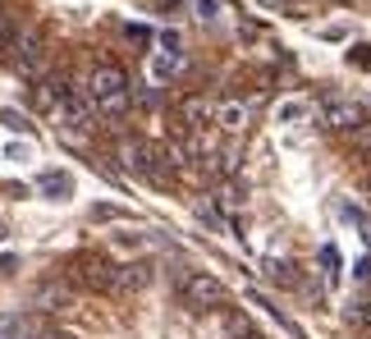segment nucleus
Masks as SVG:
<instances>
[{
    "instance_id": "obj_1",
    "label": "nucleus",
    "mask_w": 371,
    "mask_h": 339,
    "mask_svg": "<svg viewBox=\"0 0 371 339\" xmlns=\"http://www.w3.org/2000/svg\"><path fill=\"white\" fill-rule=\"evenodd\" d=\"M79 92L88 97L92 115H101V119H119V115H128V101H133L128 74H124L119 65H97V69H88V78L79 83Z\"/></svg>"
},
{
    "instance_id": "obj_2",
    "label": "nucleus",
    "mask_w": 371,
    "mask_h": 339,
    "mask_svg": "<svg viewBox=\"0 0 371 339\" xmlns=\"http://www.w3.org/2000/svg\"><path fill=\"white\" fill-rule=\"evenodd\" d=\"M5 60H10V69H14L19 78L37 83V78L50 69V41H46V28H41V23H19V28H14V37L5 41Z\"/></svg>"
},
{
    "instance_id": "obj_3",
    "label": "nucleus",
    "mask_w": 371,
    "mask_h": 339,
    "mask_svg": "<svg viewBox=\"0 0 371 339\" xmlns=\"http://www.w3.org/2000/svg\"><path fill=\"white\" fill-rule=\"evenodd\" d=\"M115 161L124 165L133 179H147V184H156V188H166L170 179H175V165H170L166 147L147 142V138H119Z\"/></svg>"
},
{
    "instance_id": "obj_4",
    "label": "nucleus",
    "mask_w": 371,
    "mask_h": 339,
    "mask_svg": "<svg viewBox=\"0 0 371 339\" xmlns=\"http://www.w3.org/2000/svg\"><path fill=\"white\" fill-rule=\"evenodd\" d=\"M175 284H179V298H184V307H193V312H220V307L229 303V289L215 280L211 271H188V266H179Z\"/></svg>"
},
{
    "instance_id": "obj_5",
    "label": "nucleus",
    "mask_w": 371,
    "mask_h": 339,
    "mask_svg": "<svg viewBox=\"0 0 371 339\" xmlns=\"http://www.w3.org/2000/svg\"><path fill=\"white\" fill-rule=\"evenodd\" d=\"M92 119H97V115H92L88 97H83L79 88H69V97L50 110V124H55V133H65L69 142H83V138L92 133Z\"/></svg>"
},
{
    "instance_id": "obj_6",
    "label": "nucleus",
    "mask_w": 371,
    "mask_h": 339,
    "mask_svg": "<svg viewBox=\"0 0 371 339\" xmlns=\"http://www.w3.org/2000/svg\"><path fill=\"white\" fill-rule=\"evenodd\" d=\"M316 119H321V128H330V133H349V128H358L362 119H367V110L349 97H325Z\"/></svg>"
},
{
    "instance_id": "obj_7",
    "label": "nucleus",
    "mask_w": 371,
    "mask_h": 339,
    "mask_svg": "<svg viewBox=\"0 0 371 339\" xmlns=\"http://www.w3.org/2000/svg\"><path fill=\"white\" fill-rule=\"evenodd\" d=\"M179 124L184 133H206V124H215V106L197 92V97H184L179 101Z\"/></svg>"
},
{
    "instance_id": "obj_8",
    "label": "nucleus",
    "mask_w": 371,
    "mask_h": 339,
    "mask_svg": "<svg viewBox=\"0 0 371 339\" xmlns=\"http://www.w3.org/2000/svg\"><path fill=\"white\" fill-rule=\"evenodd\" d=\"M69 271H74L79 284H88V289H110V280H115V266H110L106 257H79Z\"/></svg>"
},
{
    "instance_id": "obj_9",
    "label": "nucleus",
    "mask_w": 371,
    "mask_h": 339,
    "mask_svg": "<svg viewBox=\"0 0 371 339\" xmlns=\"http://www.w3.org/2000/svg\"><path fill=\"white\" fill-rule=\"evenodd\" d=\"M65 97H69V78H65V74H50V69H46V74L37 78V92H32V101H37V106L50 115V110H55Z\"/></svg>"
},
{
    "instance_id": "obj_10",
    "label": "nucleus",
    "mask_w": 371,
    "mask_h": 339,
    "mask_svg": "<svg viewBox=\"0 0 371 339\" xmlns=\"http://www.w3.org/2000/svg\"><path fill=\"white\" fill-rule=\"evenodd\" d=\"M215 124H220V133H225V138H243L248 124H252V110H248L243 101H225V106L215 110Z\"/></svg>"
},
{
    "instance_id": "obj_11",
    "label": "nucleus",
    "mask_w": 371,
    "mask_h": 339,
    "mask_svg": "<svg viewBox=\"0 0 371 339\" xmlns=\"http://www.w3.org/2000/svg\"><path fill=\"white\" fill-rule=\"evenodd\" d=\"M0 335L5 339H41L46 321L41 317H0Z\"/></svg>"
},
{
    "instance_id": "obj_12",
    "label": "nucleus",
    "mask_w": 371,
    "mask_h": 339,
    "mask_svg": "<svg viewBox=\"0 0 371 339\" xmlns=\"http://www.w3.org/2000/svg\"><path fill=\"white\" fill-rule=\"evenodd\" d=\"M37 307L41 312H69V307H74V289L60 284V280H46L37 289Z\"/></svg>"
},
{
    "instance_id": "obj_13",
    "label": "nucleus",
    "mask_w": 371,
    "mask_h": 339,
    "mask_svg": "<svg viewBox=\"0 0 371 339\" xmlns=\"http://www.w3.org/2000/svg\"><path fill=\"white\" fill-rule=\"evenodd\" d=\"M147 280H151V271H147V266H115L110 293H137V289H147Z\"/></svg>"
},
{
    "instance_id": "obj_14",
    "label": "nucleus",
    "mask_w": 371,
    "mask_h": 339,
    "mask_svg": "<svg viewBox=\"0 0 371 339\" xmlns=\"http://www.w3.org/2000/svg\"><path fill=\"white\" fill-rule=\"evenodd\" d=\"M37 188L50 197V202H69V197H74V175H65V170H46V175L37 179Z\"/></svg>"
},
{
    "instance_id": "obj_15",
    "label": "nucleus",
    "mask_w": 371,
    "mask_h": 339,
    "mask_svg": "<svg viewBox=\"0 0 371 339\" xmlns=\"http://www.w3.org/2000/svg\"><path fill=\"white\" fill-rule=\"evenodd\" d=\"M179 65H184V51H161V55L151 60V78H156V83H166V78L179 74Z\"/></svg>"
},
{
    "instance_id": "obj_16",
    "label": "nucleus",
    "mask_w": 371,
    "mask_h": 339,
    "mask_svg": "<svg viewBox=\"0 0 371 339\" xmlns=\"http://www.w3.org/2000/svg\"><path fill=\"white\" fill-rule=\"evenodd\" d=\"M307 110H312V106H307V101H284V106L275 110V119H280V124H293V119H303Z\"/></svg>"
},
{
    "instance_id": "obj_17",
    "label": "nucleus",
    "mask_w": 371,
    "mask_h": 339,
    "mask_svg": "<svg viewBox=\"0 0 371 339\" xmlns=\"http://www.w3.org/2000/svg\"><path fill=\"white\" fill-rule=\"evenodd\" d=\"M243 197H248V188H243V184H238V179H229V184H220V202H225V206H229V211H234V206H238V202H243Z\"/></svg>"
},
{
    "instance_id": "obj_18",
    "label": "nucleus",
    "mask_w": 371,
    "mask_h": 339,
    "mask_svg": "<svg viewBox=\"0 0 371 339\" xmlns=\"http://www.w3.org/2000/svg\"><path fill=\"white\" fill-rule=\"evenodd\" d=\"M349 142H353V147H358V152H362V156H371V124H367V119H362V124H358V128H349Z\"/></svg>"
},
{
    "instance_id": "obj_19",
    "label": "nucleus",
    "mask_w": 371,
    "mask_h": 339,
    "mask_svg": "<svg viewBox=\"0 0 371 339\" xmlns=\"http://www.w3.org/2000/svg\"><path fill=\"white\" fill-rule=\"evenodd\" d=\"M321 266H325V280H339V252H335V243L321 248Z\"/></svg>"
},
{
    "instance_id": "obj_20",
    "label": "nucleus",
    "mask_w": 371,
    "mask_h": 339,
    "mask_svg": "<svg viewBox=\"0 0 371 339\" xmlns=\"http://www.w3.org/2000/svg\"><path fill=\"white\" fill-rule=\"evenodd\" d=\"M14 28H19V23H14V10H10V5H0V51H5V41L14 37Z\"/></svg>"
},
{
    "instance_id": "obj_21",
    "label": "nucleus",
    "mask_w": 371,
    "mask_h": 339,
    "mask_svg": "<svg viewBox=\"0 0 371 339\" xmlns=\"http://www.w3.org/2000/svg\"><path fill=\"white\" fill-rule=\"evenodd\" d=\"M193 10H197V19H220V0H193Z\"/></svg>"
},
{
    "instance_id": "obj_22",
    "label": "nucleus",
    "mask_w": 371,
    "mask_h": 339,
    "mask_svg": "<svg viewBox=\"0 0 371 339\" xmlns=\"http://www.w3.org/2000/svg\"><path fill=\"white\" fill-rule=\"evenodd\" d=\"M0 124H5V128H14V133H28V119H23L19 110H0Z\"/></svg>"
},
{
    "instance_id": "obj_23",
    "label": "nucleus",
    "mask_w": 371,
    "mask_h": 339,
    "mask_svg": "<svg viewBox=\"0 0 371 339\" xmlns=\"http://www.w3.org/2000/svg\"><path fill=\"white\" fill-rule=\"evenodd\" d=\"M271 280H280V284H298V275H293V266H289V262H284V266L275 262V266H271Z\"/></svg>"
},
{
    "instance_id": "obj_24",
    "label": "nucleus",
    "mask_w": 371,
    "mask_h": 339,
    "mask_svg": "<svg viewBox=\"0 0 371 339\" xmlns=\"http://www.w3.org/2000/svg\"><path fill=\"white\" fill-rule=\"evenodd\" d=\"M353 280H358V284H367V280H371V257H362V262L353 266Z\"/></svg>"
},
{
    "instance_id": "obj_25",
    "label": "nucleus",
    "mask_w": 371,
    "mask_h": 339,
    "mask_svg": "<svg viewBox=\"0 0 371 339\" xmlns=\"http://www.w3.org/2000/svg\"><path fill=\"white\" fill-rule=\"evenodd\" d=\"M229 339H266V335H257V330H248V326H243V330H234Z\"/></svg>"
},
{
    "instance_id": "obj_26",
    "label": "nucleus",
    "mask_w": 371,
    "mask_h": 339,
    "mask_svg": "<svg viewBox=\"0 0 371 339\" xmlns=\"http://www.w3.org/2000/svg\"><path fill=\"white\" fill-rule=\"evenodd\" d=\"M41 339H74V335H60V330H50V326H46V335H41Z\"/></svg>"
},
{
    "instance_id": "obj_27",
    "label": "nucleus",
    "mask_w": 371,
    "mask_h": 339,
    "mask_svg": "<svg viewBox=\"0 0 371 339\" xmlns=\"http://www.w3.org/2000/svg\"><path fill=\"white\" fill-rule=\"evenodd\" d=\"M367 243H371V220H367Z\"/></svg>"
}]
</instances>
